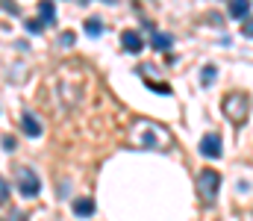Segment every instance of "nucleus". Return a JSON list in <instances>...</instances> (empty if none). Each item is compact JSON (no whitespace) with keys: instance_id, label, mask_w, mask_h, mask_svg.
I'll use <instances>...</instances> for the list:
<instances>
[{"instance_id":"obj_16","label":"nucleus","mask_w":253,"mask_h":221,"mask_svg":"<svg viewBox=\"0 0 253 221\" xmlns=\"http://www.w3.org/2000/svg\"><path fill=\"white\" fill-rule=\"evenodd\" d=\"M6 201H9V183H6V180L0 177V207H3Z\"/></svg>"},{"instance_id":"obj_10","label":"nucleus","mask_w":253,"mask_h":221,"mask_svg":"<svg viewBox=\"0 0 253 221\" xmlns=\"http://www.w3.org/2000/svg\"><path fill=\"white\" fill-rule=\"evenodd\" d=\"M150 44H153V50H171L174 47V36H168V33H153V39H150Z\"/></svg>"},{"instance_id":"obj_12","label":"nucleus","mask_w":253,"mask_h":221,"mask_svg":"<svg viewBox=\"0 0 253 221\" xmlns=\"http://www.w3.org/2000/svg\"><path fill=\"white\" fill-rule=\"evenodd\" d=\"M215 77H218V68H215V65H203V71H200V83H203V86H212Z\"/></svg>"},{"instance_id":"obj_14","label":"nucleus","mask_w":253,"mask_h":221,"mask_svg":"<svg viewBox=\"0 0 253 221\" xmlns=\"http://www.w3.org/2000/svg\"><path fill=\"white\" fill-rule=\"evenodd\" d=\"M74 42H77L74 30H65L62 36H59V44H62V47H74Z\"/></svg>"},{"instance_id":"obj_1","label":"nucleus","mask_w":253,"mask_h":221,"mask_svg":"<svg viewBox=\"0 0 253 221\" xmlns=\"http://www.w3.org/2000/svg\"><path fill=\"white\" fill-rule=\"evenodd\" d=\"M218 192H221V174L215 168H203L197 174V195L206 207H212L218 201Z\"/></svg>"},{"instance_id":"obj_5","label":"nucleus","mask_w":253,"mask_h":221,"mask_svg":"<svg viewBox=\"0 0 253 221\" xmlns=\"http://www.w3.org/2000/svg\"><path fill=\"white\" fill-rule=\"evenodd\" d=\"M121 47H124L126 53H138V50L144 47V39H141L135 30H124V33H121Z\"/></svg>"},{"instance_id":"obj_6","label":"nucleus","mask_w":253,"mask_h":221,"mask_svg":"<svg viewBox=\"0 0 253 221\" xmlns=\"http://www.w3.org/2000/svg\"><path fill=\"white\" fill-rule=\"evenodd\" d=\"M21 127H24V133H27L30 139H39V136H42V121H39L33 112H24V115H21Z\"/></svg>"},{"instance_id":"obj_17","label":"nucleus","mask_w":253,"mask_h":221,"mask_svg":"<svg viewBox=\"0 0 253 221\" xmlns=\"http://www.w3.org/2000/svg\"><path fill=\"white\" fill-rule=\"evenodd\" d=\"M242 33H245L248 39H253V18H248V21L242 24Z\"/></svg>"},{"instance_id":"obj_3","label":"nucleus","mask_w":253,"mask_h":221,"mask_svg":"<svg viewBox=\"0 0 253 221\" xmlns=\"http://www.w3.org/2000/svg\"><path fill=\"white\" fill-rule=\"evenodd\" d=\"M15 183H18V192H21L24 198H36V195L42 192L39 174H36L33 168H27V165H18V168H15Z\"/></svg>"},{"instance_id":"obj_19","label":"nucleus","mask_w":253,"mask_h":221,"mask_svg":"<svg viewBox=\"0 0 253 221\" xmlns=\"http://www.w3.org/2000/svg\"><path fill=\"white\" fill-rule=\"evenodd\" d=\"M9 221H27V219H24L21 210H12V213H9Z\"/></svg>"},{"instance_id":"obj_18","label":"nucleus","mask_w":253,"mask_h":221,"mask_svg":"<svg viewBox=\"0 0 253 221\" xmlns=\"http://www.w3.org/2000/svg\"><path fill=\"white\" fill-rule=\"evenodd\" d=\"M15 145H18V142H15L12 136H3V150H15Z\"/></svg>"},{"instance_id":"obj_2","label":"nucleus","mask_w":253,"mask_h":221,"mask_svg":"<svg viewBox=\"0 0 253 221\" xmlns=\"http://www.w3.org/2000/svg\"><path fill=\"white\" fill-rule=\"evenodd\" d=\"M248 109H251V100H248V94H245V91H233V94H227V97H224V112H227L230 124L242 127V124L248 121Z\"/></svg>"},{"instance_id":"obj_9","label":"nucleus","mask_w":253,"mask_h":221,"mask_svg":"<svg viewBox=\"0 0 253 221\" xmlns=\"http://www.w3.org/2000/svg\"><path fill=\"white\" fill-rule=\"evenodd\" d=\"M39 15H42V24H56V6H53V0H39Z\"/></svg>"},{"instance_id":"obj_15","label":"nucleus","mask_w":253,"mask_h":221,"mask_svg":"<svg viewBox=\"0 0 253 221\" xmlns=\"http://www.w3.org/2000/svg\"><path fill=\"white\" fill-rule=\"evenodd\" d=\"M24 27H27V33H33V36H39V33L44 30V24H42V21H24Z\"/></svg>"},{"instance_id":"obj_11","label":"nucleus","mask_w":253,"mask_h":221,"mask_svg":"<svg viewBox=\"0 0 253 221\" xmlns=\"http://www.w3.org/2000/svg\"><path fill=\"white\" fill-rule=\"evenodd\" d=\"M85 33H88L91 39L103 36V21H97V18H85Z\"/></svg>"},{"instance_id":"obj_20","label":"nucleus","mask_w":253,"mask_h":221,"mask_svg":"<svg viewBox=\"0 0 253 221\" xmlns=\"http://www.w3.org/2000/svg\"><path fill=\"white\" fill-rule=\"evenodd\" d=\"M106 3H118V0H106Z\"/></svg>"},{"instance_id":"obj_7","label":"nucleus","mask_w":253,"mask_h":221,"mask_svg":"<svg viewBox=\"0 0 253 221\" xmlns=\"http://www.w3.org/2000/svg\"><path fill=\"white\" fill-rule=\"evenodd\" d=\"M71 210H74L77 219H91V216H94V201H91V198H77V201L71 204Z\"/></svg>"},{"instance_id":"obj_4","label":"nucleus","mask_w":253,"mask_h":221,"mask_svg":"<svg viewBox=\"0 0 253 221\" xmlns=\"http://www.w3.org/2000/svg\"><path fill=\"white\" fill-rule=\"evenodd\" d=\"M200 153H203L206 159H218V156L224 153V142H221V136H218V133H206V136L200 139Z\"/></svg>"},{"instance_id":"obj_8","label":"nucleus","mask_w":253,"mask_h":221,"mask_svg":"<svg viewBox=\"0 0 253 221\" xmlns=\"http://www.w3.org/2000/svg\"><path fill=\"white\" fill-rule=\"evenodd\" d=\"M230 18L245 24L251 18V0H230Z\"/></svg>"},{"instance_id":"obj_13","label":"nucleus","mask_w":253,"mask_h":221,"mask_svg":"<svg viewBox=\"0 0 253 221\" xmlns=\"http://www.w3.org/2000/svg\"><path fill=\"white\" fill-rule=\"evenodd\" d=\"M153 136H159V133H156L153 127H144V139H141V142H144L147 147H159L162 145V139H153Z\"/></svg>"}]
</instances>
